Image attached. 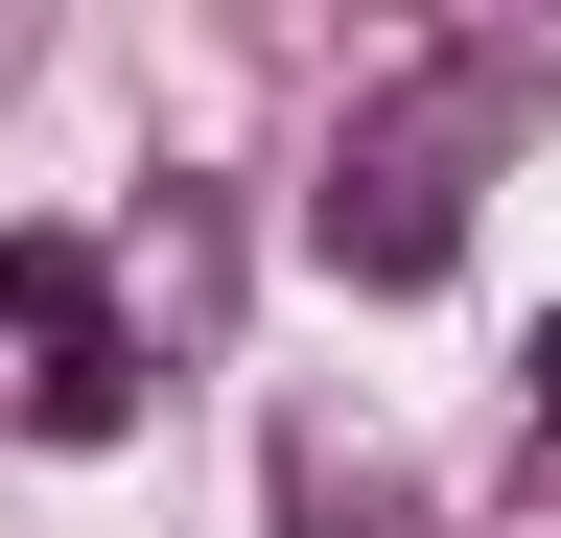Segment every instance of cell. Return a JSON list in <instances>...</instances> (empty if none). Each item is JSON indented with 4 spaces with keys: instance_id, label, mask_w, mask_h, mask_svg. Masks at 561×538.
I'll return each mask as SVG.
<instances>
[{
    "instance_id": "obj_4",
    "label": "cell",
    "mask_w": 561,
    "mask_h": 538,
    "mask_svg": "<svg viewBox=\"0 0 561 538\" xmlns=\"http://www.w3.org/2000/svg\"><path fill=\"white\" fill-rule=\"evenodd\" d=\"M515 398H538V445H561V305H538V352H515Z\"/></svg>"
},
{
    "instance_id": "obj_2",
    "label": "cell",
    "mask_w": 561,
    "mask_h": 538,
    "mask_svg": "<svg viewBox=\"0 0 561 538\" xmlns=\"http://www.w3.org/2000/svg\"><path fill=\"white\" fill-rule=\"evenodd\" d=\"M0 422L24 445H117L140 422V328L94 234H0Z\"/></svg>"
},
{
    "instance_id": "obj_1",
    "label": "cell",
    "mask_w": 561,
    "mask_h": 538,
    "mask_svg": "<svg viewBox=\"0 0 561 538\" xmlns=\"http://www.w3.org/2000/svg\"><path fill=\"white\" fill-rule=\"evenodd\" d=\"M491 141H515V47H445V71H421V94H375V117H351V141H328V187H305V234H328V282H445V257H468V164Z\"/></svg>"
},
{
    "instance_id": "obj_3",
    "label": "cell",
    "mask_w": 561,
    "mask_h": 538,
    "mask_svg": "<svg viewBox=\"0 0 561 538\" xmlns=\"http://www.w3.org/2000/svg\"><path fill=\"white\" fill-rule=\"evenodd\" d=\"M280 538H445V515H421V468H398V445L280 422Z\"/></svg>"
}]
</instances>
